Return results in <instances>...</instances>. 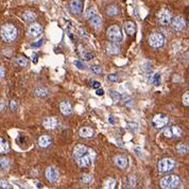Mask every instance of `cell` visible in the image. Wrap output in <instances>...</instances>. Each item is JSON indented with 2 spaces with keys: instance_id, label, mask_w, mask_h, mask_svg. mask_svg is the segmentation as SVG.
Wrapping results in <instances>:
<instances>
[{
  "instance_id": "603a6c76",
  "label": "cell",
  "mask_w": 189,
  "mask_h": 189,
  "mask_svg": "<svg viewBox=\"0 0 189 189\" xmlns=\"http://www.w3.org/2000/svg\"><path fill=\"white\" fill-rule=\"evenodd\" d=\"M175 150H177V153L181 154V155H185V154H187V152H188V147H187V145H185V143H180L179 145L177 146Z\"/></svg>"
},
{
  "instance_id": "7c38bea8",
  "label": "cell",
  "mask_w": 189,
  "mask_h": 189,
  "mask_svg": "<svg viewBox=\"0 0 189 189\" xmlns=\"http://www.w3.org/2000/svg\"><path fill=\"white\" fill-rule=\"evenodd\" d=\"M42 30L43 28L40 23H33V25L30 26L29 30H28V35L30 37H36L42 33Z\"/></svg>"
},
{
  "instance_id": "30bf717a",
  "label": "cell",
  "mask_w": 189,
  "mask_h": 189,
  "mask_svg": "<svg viewBox=\"0 0 189 189\" xmlns=\"http://www.w3.org/2000/svg\"><path fill=\"white\" fill-rule=\"evenodd\" d=\"M83 5H84V3H83L82 0H71L69 3L70 12L72 14H80L83 11Z\"/></svg>"
},
{
  "instance_id": "ba28073f",
  "label": "cell",
  "mask_w": 189,
  "mask_h": 189,
  "mask_svg": "<svg viewBox=\"0 0 189 189\" xmlns=\"http://www.w3.org/2000/svg\"><path fill=\"white\" fill-rule=\"evenodd\" d=\"M157 19L160 22V25L167 26L170 23L171 19H172V14H171L170 11L166 10V9H163V10H160V12H158Z\"/></svg>"
},
{
  "instance_id": "484cf974",
  "label": "cell",
  "mask_w": 189,
  "mask_h": 189,
  "mask_svg": "<svg viewBox=\"0 0 189 189\" xmlns=\"http://www.w3.org/2000/svg\"><path fill=\"white\" fill-rule=\"evenodd\" d=\"M106 12H107V14H108L109 16H115V15H117L118 13H119V11H118L117 6L111 5V6H108V8H107Z\"/></svg>"
},
{
  "instance_id": "f6af8a7d",
  "label": "cell",
  "mask_w": 189,
  "mask_h": 189,
  "mask_svg": "<svg viewBox=\"0 0 189 189\" xmlns=\"http://www.w3.org/2000/svg\"><path fill=\"white\" fill-rule=\"evenodd\" d=\"M96 94L97 96H103V94H104V91H103V89H100V88H97Z\"/></svg>"
},
{
  "instance_id": "681fc988",
  "label": "cell",
  "mask_w": 189,
  "mask_h": 189,
  "mask_svg": "<svg viewBox=\"0 0 189 189\" xmlns=\"http://www.w3.org/2000/svg\"><path fill=\"white\" fill-rule=\"evenodd\" d=\"M37 187H38V188H40V187H43V185H42V184L38 183V184H37Z\"/></svg>"
},
{
  "instance_id": "3957f363",
  "label": "cell",
  "mask_w": 189,
  "mask_h": 189,
  "mask_svg": "<svg viewBox=\"0 0 189 189\" xmlns=\"http://www.w3.org/2000/svg\"><path fill=\"white\" fill-rule=\"evenodd\" d=\"M180 177L177 175H168V177H165L162 179L160 181V187L164 189H172V188H177L180 185Z\"/></svg>"
},
{
  "instance_id": "d4e9b609",
  "label": "cell",
  "mask_w": 189,
  "mask_h": 189,
  "mask_svg": "<svg viewBox=\"0 0 189 189\" xmlns=\"http://www.w3.org/2000/svg\"><path fill=\"white\" fill-rule=\"evenodd\" d=\"M116 186V181L114 179H111V177H108V179L106 180V181L104 182V188H115Z\"/></svg>"
},
{
  "instance_id": "5b68a950",
  "label": "cell",
  "mask_w": 189,
  "mask_h": 189,
  "mask_svg": "<svg viewBox=\"0 0 189 189\" xmlns=\"http://www.w3.org/2000/svg\"><path fill=\"white\" fill-rule=\"evenodd\" d=\"M174 160L172 158H163L160 160L157 165V168L160 172H168V171L172 170L174 168Z\"/></svg>"
},
{
  "instance_id": "f546056e",
  "label": "cell",
  "mask_w": 189,
  "mask_h": 189,
  "mask_svg": "<svg viewBox=\"0 0 189 189\" xmlns=\"http://www.w3.org/2000/svg\"><path fill=\"white\" fill-rule=\"evenodd\" d=\"M15 61H16V63L18 64L20 67H26V66L28 65V61H27V59H25V57H17Z\"/></svg>"
},
{
  "instance_id": "2e32d148",
  "label": "cell",
  "mask_w": 189,
  "mask_h": 189,
  "mask_svg": "<svg viewBox=\"0 0 189 189\" xmlns=\"http://www.w3.org/2000/svg\"><path fill=\"white\" fill-rule=\"evenodd\" d=\"M60 109H61L63 115H70V114L72 113L71 105H70V103L67 102V101H63V102H61V104H60Z\"/></svg>"
},
{
  "instance_id": "74e56055",
  "label": "cell",
  "mask_w": 189,
  "mask_h": 189,
  "mask_svg": "<svg viewBox=\"0 0 189 189\" xmlns=\"http://www.w3.org/2000/svg\"><path fill=\"white\" fill-rule=\"evenodd\" d=\"M94 57V53H91V52L84 53V54H83V59L86 60V61H89V60H91Z\"/></svg>"
},
{
  "instance_id": "7dc6e473",
  "label": "cell",
  "mask_w": 189,
  "mask_h": 189,
  "mask_svg": "<svg viewBox=\"0 0 189 189\" xmlns=\"http://www.w3.org/2000/svg\"><path fill=\"white\" fill-rule=\"evenodd\" d=\"M5 107V102L3 100H0V112H2Z\"/></svg>"
},
{
  "instance_id": "7bdbcfd3",
  "label": "cell",
  "mask_w": 189,
  "mask_h": 189,
  "mask_svg": "<svg viewBox=\"0 0 189 189\" xmlns=\"http://www.w3.org/2000/svg\"><path fill=\"white\" fill-rule=\"evenodd\" d=\"M165 136L166 137H172V134H171V130H170V128L169 129H167V130H165Z\"/></svg>"
},
{
  "instance_id": "4dcf8cb0",
  "label": "cell",
  "mask_w": 189,
  "mask_h": 189,
  "mask_svg": "<svg viewBox=\"0 0 189 189\" xmlns=\"http://www.w3.org/2000/svg\"><path fill=\"white\" fill-rule=\"evenodd\" d=\"M109 94H111V97L113 98V100L115 101V102H118V101L121 100V94H118L117 91H111V93H109Z\"/></svg>"
},
{
  "instance_id": "9c48e42d",
  "label": "cell",
  "mask_w": 189,
  "mask_h": 189,
  "mask_svg": "<svg viewBox=\"0 0 189 189\" xmlns=\"http://www.w3.org/2000/svg\"><path fill=\"white\" fill-rule=\"evenodd\" d=\"M171 26H172L173 30H175V31H182V30L185 29L186 21L182 16H177V17H174V18L172 19Z\"/></svg>"
},
{
  "instance_id": "ee69618b",
  "label": "cell",
  "mask_w": 189,
  "mask_h": 189,
  "mask_svg": "<svg viewBox=\"0 0 189 189\" xmlns=\"http://www.w3.org/2000/svg\"><path fill=\"white\" fill-rule=\"evenodd\" d=\"M4 74H5V70H4L3 67H1V66H0V80H1V79H3Z\"/></svg>"
},
{
  "instance_id": "c3c4849f",
  "label": "cell",
  "mask_w": 189,
  "mask_h": 189,
  "mask_svg": "<svg viewBox=\"0 0 189 189\" xmlns=\"http://www.w3.org/2000/svg\"><path fill=\"white\" fill-rule=\"evenodd\" d=\"M135 151H136V154H138L139 156L143 155V154L140 153V149H138V148H136V149H135Z\"/></svg>"
},
{
  "instance_id": "f1b7e54d",
  "label": "cell",
  "mask_w": 189,
  "mask_h": 189,
  "mask_svg": "<svg viewBox=\"0 0 189 189\" xmlns=\"http://www.w3.org/2000/svg\"><path fill=\"white\" fill-rule=\"evenodd\" d=\"M49 93V91L47 88H44V87H42V88H37L35 91V94L37 97H45L47 96Z\"/></svg>"
},
{
  "instance_id": "1f68e13d",
  "label": "cell",
  "mask_w": 189,
  "mask_h": 189,
  "mask_svg": "<svg viewBox=\"0 0 189 189\" xmlns=\"http://www.w3.org/2000/svg\"><path fill=\"white\" fill-rule=\"evenodd\" d=\"M81 181H82L83 183L88 184V183H91V182H93V177L89 174H84L81 177Z\"/></svg>"
},
{
  "instance_id": "ab89813d",
  "label": "cell",
  "mask_w": 189,
  "mask_h": 189,
  "mask_svg": "<svg viewBox=\"0 0 189 189\" xmlns=\"http://www.w3.org/2000/svg\"><path fill=\"white\" fill-rule=\"evenodd\" d=\"M183 103L186 105V106H188L189 105V94L188 93H185V94L183 96Z\"/></svg>"
},
{
  "instance_id": "7a4b0ae2",
  "label": "cell",
  "mask_w": 189,
  "mask_h": 189,
  "mask_svg": "<svg viewBox=\"0 0 189 189\" xmlns=\"http://www.w3.org/2000/svg\"><path fill=\"white\" fill-rule=\"evenodd\" d=\"M94 158V153L91 149H88L87 152H85L84 154H82L81 156H79L78 158H76V162L78 163V165L82 168H87L93 164V160Z\"/></svg>"
},
{
  "instance_id": "4316f807",
  "label": "cell",
  "mask_w": 189,
  "mask_h": 189,
  "mask_svg": "<svg viewBox=\"0 0 189 189\" xmlns=\"http://www.w3.org/2000/svg\"><path fill=\"white\" fill-rule=\"evenodd\" d=\"M152 83H154V85H160V72H155V74L152 76V78L150 79Z\"/></svg>"
},
{
  "instance_id": "d6986e66",
  "label": "cell",
  "mask_w": 189,
  "mask_h": 189,
  "mask_svg": "<svg viewBox=\"0 0 189 189\" xmlns=\"http://www.w3.org/2000/svg\"><path fill=\"white\" fill-rule=\"evenodd\" d=\"M50 143H51V138L48 135H43V136H40L38 138V145H40V147L47 148L50 146Z\"/></svg>"
},
{
  "instance_id": "d590c367",
  "label": "cell",
  "mask_w": 189,
  "mask_h": 189,
  "mask_svg": "<svg viewBox=\"0 0 189 189\" xmlns=\"http://www.w3.org/2000/svg\"><path fill=\"white\" fill-rule=\"evenodd\" d=\"M96 14V10H94V9H89V10H87L86 11V14H85V17H86L87 19L88 18H91V16H93V15H94Z\"/></svg>"
},
{
  "instance_id": "ac0fdd59",
  "label": "cell",
  "mask_w": 189,
  "mask_h": 189,
  "mask_svg": "<svg viewBox=\"0 0 189 189\" xmlns=\"http://www.w3.org/2000/svg\"><path fill=\"white\" fill-rule=\"evenodd\" d=\"M124 30H125V32L129 35L133 36L135 34V32H136V26H135V23L133 21H126L124 23Z\"/></svg>"
},
{
  "instance_id": "8d00e7d4",
  "label": "cell",
  "mask_w": 189,
  "mask_h": 189,
  "mask_svg": "<svg viewBox=\"0 0 189 189\" xmlns=\"http://www.w3.org/2000/svg\"><path fill=\"white\" fill-rule=\"evenodd\" d=\"M91 87H93V88L97 89V88H100L101 83L99 82V81H94V80H93V81H91Z\"/></svg>"
},
{
  "instance_id": "ffe728a7",
  "label": "cell",
  "mask_w": 189,
  "mask_h": 189,
  "mask_svg": "<svg viewBox=\"0 0 189 189\" xmlns=\"http://www.w3.org/2000/svg\"><path fill=\"white\" fill-rule=\"evenodd\" d=\"M106 51H107V53H108V54L116 55V54H118V53L120 52V48H119V46H117V45L111 44V45H108V46H107Z\"/></svg>"
},
{
  "instance_id": "5bb4252c",
  "label": "cell",
  "mask_w": 189,
  "mask_h": 189,
  "mask_svg": "<svg viewBox=\"0 0 189 189\" xmlns=\"http://www.w3.org/2000/svg\"><path fill=\"white\" fill-rule=\"evenodd\" d=\"M57 125V120L55 117H49L44 121V126L47 130H53Z\"/></svg>"
},
{
  "instance_id": "8fae6325",
  "label": "cell",
  "mask_w": 189,
  "mask_h": 189,
  "mask_svg": "<svg viewBox=\"0 0 189 189\" xmlns=\"http://www.w3.org/2000/svg\"><path fill=\"white\" fill-rule=\"evenodd\" d=\"M46 179L48 180L49 182H51V183H54V182L57 181V179H59V172H57V170L54 168V167H48V168L46 169Z\"/></svg>"
},
{
  "instance_id": "277c9868",
  "label": "cell",
  "mask_w": 189,
  "mask_h": 189,
  "mask_svg": "<svg viewBox=\"0 0 189 189\" xmlns=\"http://www.w3.org/2000/svg\"><path fill=\"white\" fill-rule=\"evenodd\" d=\"M107 37H108L109 40L112 42H115V43H119L121 42L122 40V34H121V30L118 26L114 25L112 27H109L107 29Z\"/></svg>"
},
{
  "instance_id": "60d3db41",
  "label": "cell",
  "mask_w": 189,
  "mask_h": 189,
  "mask_svg": "<svg viewBox=\"0 0 189 189\" xmlns=\"http://www.w3.org/2000/svg\"><path fill=\"white\" fill-rule=\"evenodd\" d=\"M128 125H129V128L131 129V130H133V131H138V124L137 123H133V122H130V123H128Z\"/></svg>"
},
{
  "instance_id": "44dd1931",
  "label": "cell",
  "mask_w": 189,
  "mask_h": 189,
  "mask_svg": "<svg viewBox=\"0 0 189 189\" xmlns=\"http://www.w3.org/2000/svg\"><path fill=\"white\" fill-rule=\"evenodd\" d=\"M22 18L27 22H32V21H34L36 19V15L33 12H31V11H27V12L23 13Z\"/></svg>"
},
{
  "instance_id": "e575fe53",
  "label": "cell",
  "mask_w": 189,
  "mask_h": 189,
  "mask_svg": "<svg viewBox=\"0 0 189 189\" xmlns=\"http://www.w3.org/2000/svg\"><path fill=\"white\" fill-rule=\"evenodd\" d=\"M91 71H94V74H101V71H102V69H101V67L100 66H98V65H93V66H91Z\"/></svg>"
},
{
  "instance_id": "d6a6232c",
  "label": "cell",
  "mask_w": 189,
  "mask_h": 189,
  "mask_svg": "<svg viewBox=\"0 0 189 189\" xmlns=\"http://www.w3.org/2000/svg\"><path fill=\"white\" fill-rule=\"evenodd\" d=\"M107 80L112 81V82H117V81L119 80V77H118V74H108V76H107Z\"/></svg>"
},
{
  "instance_id": "b9f144b4",
  "label": "cell",
  "mask_w": 189,
  "mask_h": 189,
  "mask_svg": "<svg viewBox=\"0 0 189 189\" xmlns=\"http://www.w3.org/2000/svg\"><path fill=\"white\" fill-rule=\"evenodd\" d=\"M10 106H11V109H12V111H15V109H16V107H17V103L15 102L14 100H13V101H11Z\"/></svg>"
},
{
  "instance_id": "83f0119b",
  "label": "cell",
  "mask_w": 189,
  "mask_h": 189,
  "mask_svg": "<svg viewBox=\"0 0 189 189\" xmlns=\"http://www.w3.org/2000/svg\"><path fill=\"white\" fill-rule=\"evenodd\" d=\"M170 130H171V134H172V136H175V137L182 136V130H181V128H179V126H172V128H170Z\"/></svg>"
},
{
  "instance_id": "bcb514c9",
  "label": "cell",
  "mask_w": 189,
  "mask_h": 189,
  "mask_svg": "<svg viewBox=\"0 0 189 189\" xmlns=\"http://www.w3.org/2000/svg\"><path fill=\"white\" fill-rule=\"evenodd\" d=\"M42 44H43V40H37L36 43H33L32 46L33 47H40V46H42Z\"/></svg>"
},
{
  "instance_id": "6da1fadb",
  "label": "cell",
  "mask_w": 189,
  "mask_h": 189,
  "mask_svg": "<svg viewBox=\"0 0 189 189\" xmlns=\"http://www.w3.org/2000/svg\"><path fill=\"white\" fill-rule=\"evenodd\" d=\"M0 34H1V37L4 42L12 43L17 37V29L11 23H6V25L2 26L1 30H0Z\"/></svg>"
},
{
  "instance_id": "4fadbf2b",
  "label": "cell",
  "mask_w": 189,
  "mask_h": 189,
  "mask_svg": "<svg viewBox=\"0 0 189 189\" xmlns=\"http://www.w3.org/2000/svg\"><path fill=\"white\" fill-rule=\"evenodd\" d=\"M114 160H115V164L117 165L119 168L121 169H125L126 167H128V164H129V160H128V157L124 155H118L116 156L115 158H114Z\"/></svg>"
},
{
  "instance_id": "836d02e7",
  "label": "cell",
  "mask_w": 189,
  "mask_h": 189,
  "mask_svg": "<svg viewBox=\"0 0 189 189\" xmlns=\"http://www.w3.org/2000/svg\"><path fill=\"white\" fill-rule=\"evenodd\" d=\"M74 66H76L77 68H79L80 70H84L85 69V65L83 64V62H81V61H74Z\"/></svg>"
},
{
  "instance_id": "cb8c5ba5",
  "label": "cell",
  "mask_w": 189,
  "mask_h": 189,
  "mask_svg": "<svg viewBox=\"0 0 189 189\" xmlns=\"http://www.w3.org/2000/svg\"><path fill=\"white\" fill-rule=\"evenodd\" d=\"M10 167V160L6 157H0V169L6 170Z\"/></svg>"
},
{
  "instance_id": "8992f818",
  "label": "cell",
  "mask_w": 189,
  "mask_h": 189,
  "mask_svg": "<svg viewBox=\"0 0 189 189\" xmlns=\"http://www.w3.org/2000/svg\"><path fill=\"white\" fill-rule=\"evenodd\" d=\"M169 122V118L168 116L164 115V114H158V115L154 116L153 120H152V123H153L154 128L156 129H162L164 126H166Z\"/></svg>"
},
{
  "instance_id": "7402d4cb",
  "label": "cell",
  "mask_w": 189,
  "mask_h": 189,
  "mask_svg": "<svg viewBox=\"0 0 189 189\" xmlns=\"http://www.w3.org/2000/svg\"><path fill=\"white\" fill-rule=\"evenodd\" d=\"M9 150H10L9 143L4 138H0V153H2V154L8 153Z\"/></svg>"
},
{
  "instance_id": "e0dca14e",
  "label": "cell",
  "mask_w": 189,
  "mask_h": 189,
  "mask_svg": "<svg viewBox=\"0 0 189 189\" xmlns=\"http://www.w3.org/2000/svg\"><path fill=\"white\" fill-rule=\"evenodd\" d=\"M88 20H89L91 25L93 26L94 28H96V29L101 28V25H102V19H101V16H99L97 13L94 15H93L91 18H88Z\"/></svg>"
},
{
  "instance_id": "52a82bcc",
  "label": "cell",
  "mask_w": 189,
  "mask_h": 189,
  "mask_svg": "<svg viewBox=\"0 0 189 189\" xmlns=\"http://www.w3.org/2000/svg\"><path fill=\"white\" fill-rule=\"evenodd\" d=\"M165 37L160 33H153L149 36V44L153 48H160L164 45Z\"/></svg>"
},
{
  "instance_id": "f35d334b",
  "label": "cell",
  "mask_w": 189,
  "mask_h": 189,
  "mask_svg": "<svg viewBox=\"0 0 189 189\" xmlns=\"http://www.w3.org/2000/svg\"><path fill=\"white\" fill-rule=\"evenodd\" d=\"M0 188H11V185L6 181L2 180V181H0Z\"/></svg>"
},
{
  "instance_id": "9a60e30c",
  "label": "cell",
  "mask_w": 189,
  "mask_h": 189,
  "mask_svg": "<svg viewBox=\"0 0 189 189\" xmlns=\"http://www.w3.org/2000/svg\"><path fill=\"white\" fill-rule=\"evenodd\" d=\"M94 134V130L88 126H84V128H81L79 131V135L81 137H84V138H89V137H93Z\"/></svg>"
}]
</instances>
